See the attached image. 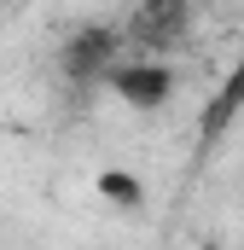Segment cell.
Wrapping results in <instances>:
<instances>
[{"label":"cell","mask_w":244,"mask_h":250,"mask_svg":"<svg viewBox=\"0 0 244 250\" xmlns=\"http://www.w3.org/2000/svg\"><path fill=\"white\" fill-rule=\"evenodd\" d=\"M105 87L117 93L128 111H157V105H169V93H175V64L157 59V53H128V59H111Z\"/></svg>","instance_id":"1"},{"label":"cell","mask_w":244,"mask_h":250,"mask_svg":"<svg viewBox=\"0 0 244 250\" xmlns=\"http://www.w3.org/2000/svg\"><path fill=\"white\" fill-rule=\"evenodd\" d=\"M244 111V53H239V64L227 70V82H221V93L209 99V111H203V123L209 128H221V123H233Z\"/></svg>","instance_id":"2"},{"label":"cell","mask_w":244,"mask_h":250,"mask_svg":"<svg viewBox=\"0 0 244 250\" xmlns=\"http://www.w3.org/2000/svg\"><path fill=\"white\" fill-rule=\"evenodd\" d=\"M93 187H99V198H105V204H117V209H140V204H145L140 175H128V169H105Z\"/></svg>","instance_id":"3"}]
</instances>
